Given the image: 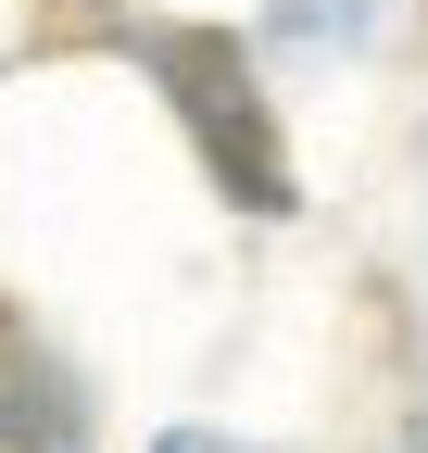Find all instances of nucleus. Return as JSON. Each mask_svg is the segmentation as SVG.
Listing matches in <instances>:
<instances>
[{"instance_id": "obj_1", "label": "nucleus", "mask_w": 428, "mask_h": 453, "mask_svg": "<svg viewBox=\"0 0 428 453\" xmlns=\"http://www.w3.org/2000/svg\"><path fill=\"white\" fill-rule=\"evenodd\" d=\"M164 453H202V441H164Z\"/></svg>"}]
</instances>
